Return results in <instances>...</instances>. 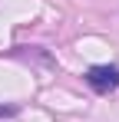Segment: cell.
<instances>
[{
  "instance_id": "1",
  "label": "cell",
  "mask_w": 119,
  "mask_h": 122,
  "mask_svg": "<svg viewBox=\"0 0 119 122\" xmlns=\"http://www.w3.org/2000/svg\"><path fill=\"white\" fill-rule=\"evenodd\" d=\"M86 82L96 92H113V89H119V66H89Z\"/></svg>"
},
{
  "instance_id": "2",
  "label": "cell",
  "mask_w": 119,
  "mask_h": 122,
  "mask_svg": "<svg viewBox=\"0 0 119 122\" xmlns=\"http://www.w3.org/2000/svg\"><path fill=\"white\" fill-rule=\"evenodd\" d=\"M13 112H17L13 106H0V119H7V116H13Z\"/></svg>"
}]
</instances>
